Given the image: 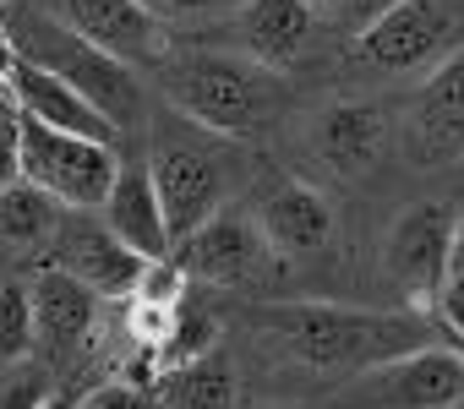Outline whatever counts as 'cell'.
I'll use <instances>...</instances> for the list:
<instances>
[{"label":"cell","mask_w":464,"mask_h":409,"mask_svg":"<svg viewBox=\"0 0 464 409\" xmlns=\"http://www.w3.org/2000/svg\"><path fill=\"white\" fill-rule=\"evenodd\" d=\"M252 328L268 344H279L295 366L355 376L437 344V322L426 311H361L334 300H274L252 311Z\"/></svg>","instance_id":"1"},{"label":"cell","mask_w":464,"mask_h":409,"mask_svg":"<svg viewBox=\"0 0 464 409\" xmlns=\"http://www.w3.org/2000/svg\"><path fill=\"white\" fill-rule=\"evenodd\" d=\"M153 71L169 109L208 137H252L279 109V77L236 50H180Z\"/></svg>","instance_id":"2"},{"label":"cell","mask_w":464,"mask_h":409,"mask_svg":"<svg viewBox=\"0 0 464 409\" xmlns=\"http://www.w3.org/2000/svg\"><path fill=\"white\" fill-rule=\"evenodd\" d=\"M12 44H17V61H28V66L61 77V82H66L72 93H82L115 131H131V126L142 120V109H148L142 77H137L131 66H121L115 55L93 50L88 39H77V33H72L66 23H55L50 12H34V17L12 33Z\"/></svg>","instance_id":"3"},{"label":"cell","mask_w":464,"mask_h":409,"mask_svg":"<svg viewBox=\"0 0 464 409\" xmlns=\"http://www.w3.org/2000/svg\"><path fill=\"white\" fill-rule=\"evenodd\" d=\"M180 120V115H175ZM148 180L159 191V208L169 224V241L180 246L186 235H197L213 214H224V191H229V169L224 153L213 147L208 131H197L191 120H180L175 131L153 137V158H148Z\"/></svg>","instance_id":"4"},{"label":"cell","mask_w":464,"mask_h":409,"mask_svg":"<svg viewBox=\"0 0 464 409\" xmlns=\"http://www.w3.org/2000/svg\"><path fill=\"white\" fill-rule=\"evenodd\" d=\"M17 137H23V180L28 185H39L50 202H61L66 214L104 208V196H110L115 175H121L115 147L50 131V126L23 120V115H17Z\"/></svg>","instance_id":"5"},{"label":"cell","mask_w":464,"mask_h":409,"mask_svg":"<svg viewBox=\"0 0 464 409\" xmlns=\"http://www.w3.org/2000/svg\"><path fill=\"white\" fill-rule=\"evenodd\" d=\"M464 404V349L426 344L388 366L344 382L339 409H459Z\"/></svg>","instance_id":"6"},{"label":"cell","mask_w":464,"mask_h":409,"mask_svg":"<svg viewBox=\"0 0 464 409\" xmlns=\"http://www.w3.org/2000/svg\"><path fill=\"white\" fill-rule=\"evenodd\" d=\"M175 268L213 290H274L285 273L252 214H213L197 235L175 246Z\"/></svg>","instance_id":"7"},{"label":"cell","mask_w":464,"mask_h":409,"mask_svg":"<svg viewBox=\"0 0 464 409\" xmlns=\"http://www.w3.org/2000/svg\"><path fill=\"white\" fill-rule=\"evenodd\" d=\"M448 44H453V12L442 0H399L350 39V55L372 71H420L448 61Z\"/></svg>","instance_id":"8"},{"label":"cell","mask_w":464,"mask_h":409,"mask_svg":"<svg viewBox=\"0 0 464 409\" xmlns=\"http://www.w3.org/2000/svg\"><path fill=\"white\" fill-rule=\"evenodd\" d=\"M44 268H61L66 279H77L99 300H121V295H137L148 262L137 252H126L104 230V219H93V214H61V224L50 235V252H44Z\"/></svg>","instance_id":"9"},{"label":"cell","mask_w":464,"mask_h":409,"mask_svg":"<svg viewBox=\"0 0 464 409\" xmlns=\"http://www.w3.org/2000/svg\"><path fill=\"white\" fill-rule=\"evenodd\" d=\"M448 246H453V214L442 202H415L404 208L382 241V268L388 279L410 295V306H437L448 284Z\"/></svg>","instance_id":"10"},{"label":"cell","mask_w":464,"mask_h":409,"mask_svg":"<svg viewBox=\"0 0 464 409\" xmlns=\"http://www.w3.org/2000/svg\"><path fill=\"white\" fill-rule=\"evenodd\" d=\"M55 23H66L77 39H88L93 50L115 55L121 66H159L169 55L164 44V23L148 17L137 0H55Z\"/></svg>","instance_id":"11"},{"label":"cell","mask_w":464,"mask_h":409,"mask_svg":"<svg viewBox=\"0 0 464 409\" xmlns=\"http://www.w3.org/2000/svg\"><path fill=\"white\" fill-rule=\"evenodd\" d=\"M236 33V55H246L263 71H290L312 39H317V6L312 0H246V6L229 17Z\"/></svg>","instance_id":"12"},{"label":"cell","mask_w":464,"mask_h":409,"mask_svg":"<svg viewBox=\"0 0 464 409\" xmlns=\"http://www.w3.org/2000/svg\"><path fill=\"white\" fill-rule=\"evenodd\" d=\"M252 219H257V230H263V241L274 246L279 262L312 257V252H323V246L334 241V202H328L317 185H306V180H279V185H268Z\"/></svg>","instance_id":"13"},{"label":"cell","mask_w":464,"mask_h":409,"mask_svg":"<svg viewBox=\"0 0 464 409\" xmlns=\"http://www.w3.org/2000/svg\"><path fill=\"white\" fill-rule=\"evenodd\" d=\"M6 104H12L23 120H39V126H50V131L82 137V142H104V147L121 142V131H115L82 93H72L61 77L39 71V66H28V61L12 66V77H6Z\"/></svg>","instance_id":"14"},{"label":"cell","mask_w":464,"mask_h":409,"mask_svg":"<svg viewBox=\"0 0 464 409\" xmlns=\"http://www.w3.org/2000/svg\"><path fill=\"white\" fill-rule=\"evenodd\" d=\"M104 230L137 252L142 262H169L175 257V241H169V224H164V208H159V191L148 180V164H121L104 208H99Z\"/></svg>","instance_id":"15"},{"label":"cell","mask_w":464,"mask_h":409,"mask_svg":"<svg viewBox=\"0 0 464 409\" xmlns=\"http://www.w3.org/2000/svg\"><path fill=\"white\" fill-rule=\"evenodd\" d=\"M28 295H34V349H44L55 360L77 355L99 322V295L82 290L77 279H66L61 268H39Z\"/></svg>","instance_id":"16"},{"label":"cell","mask_w":464,"mask_h":409,"mask_svg":"<svg viewBox=\"0 0 464 409\" xmlns=\"http://www.w3.org/2000/svg\"><path fill=\"white\" fill-rule=\"evenodd\" d=\"M415 147L426 158H453L464 153V50L431 66V77L415 93Z\"/></svg>","instance_id":"17"},{"label":"cell","mask_w":464,"mask_h":409,"mask_svg":"<svg viewBox=\"0 0 464 409\" xmlns=\"http://www.w3.org/2000/svg\"><path fill=\"white\" fill-rule=\"evenodd\" d=\"M382 137H388L382 109H377V104H361V99H344V104L323 109V115H317V131H312L317 153H323L339 175L372 169V158L382 153Z\"/></svg>","instance_id":"18"},{"label":"cell","mask_w":464,"mask_h":409,"mask_svg":"<svg viewBox=\"0 0 464 409\" xmlns=\"http://www.w3.org/2000/svg\"><path fill=\"white\" fill-rule=\"evenodd\" d=\"M61 202H50L39 185L28 180H12L0 185V252L12 257H28V252H50V235L61 224Z\"/></svg>","instance_id":"19"},{"label":"cell","mask_w":464,"mask_h":409,"mask_svg":"<svg viewBox=\"0 0 464 409\" xmlns=\"http://www.w3.org/2000/svg\"><path fill=\"white\" fill-rule=\"evenodd\" d=\"M159 409H236V366L213 349L202 360H186V366L164 371Z\"/></svg>","instance_id":"20"},{"label":"cell","mask_w":464,"mask_h":409,"mask_svg":"<svg viewBox=\"0 0 464 409\" xmlns=\"http://www.w3.org/2000/svg\"><path fill=\"white\" fill-rule=\"evenodd\" d=\"M34 355V295L23 279H0V371Z\"/></svg>","instance_id":"21"},{"label":"cell","mask_w":464,"mask_h":409,"mask_svg":"<svg viewBox=\"0 0 464 409\" xmlns=\"http://www.w3.org/2000/svg\"><path fill=\"white\" fill-rule=\"evenodd\" d=\"M50 393H55L50 376H44L39 366H28V360L0 371V409H39Z\"/></svg>","instance_id":"22"},{"label":"cell","mask_w":464,"mask_h":409,"mask_svg":"<svg viewBox=\"0 0 464 409\" xmlns=\"http://www.w3.org/2000/svg\"><path fill=\"white\" fill-rule=\"evenodd\" d=\"M312 6H317L323 23H334V28H344V33L355 39V33L372 28L388 6H399V0H312Z\"/></svg>","instance_id":"23"},{"label":"cell","mask_w":464,"mask_h":409,"mask_svg":"<svg viewBox=\"0 0 464 409\" xmlns=\"http://www.w3.org/2000/svg\"><path fill=\"white\" fill-rule=\"evenodd\" d=\"M137 6L159 23H191V17H218V12L236 17L246 0H137Z\"/></svg>","instance_id":"24"},{"label":"cell","mask_w":464,"mask_h":409,"mask_svg":"<svg viewBox=\"0 0 464 409\" xmlns=\"http://www.w3.org/2000/svg\"><path fill=\"white\" fill-rule=\"evenodd\" d=\"M77 409H148V393H142V387H131V382H104V387L82 393V398H77Z\"/></svg>","instance_id":"25"},{"label":"cell","mask_w":464,"mask_h":409,"mask_svg":"<svg viewBox=\"0 0 464 409\" xmlns=\"http://www.w3.org/2000/svg\"><path fill=\"white\" fill-rule=\"evenodd\" d=\"M437 328L448 338H459V349H464V279L442 284V295H437Z\"/></svg>","instance_id":"26"},{"label":"cell","mask_w":464,"mask_h":409,"mask_svg":"<svg viewBox=\"0 0 464 409\" xmlns=\"http://www.w3.org/2000/svg\"><path fill=\"white\" fill-rule=\"evenodd\" d=\"M12 66H17V44H12V28L0 23V104H6V77H12Z\"/></svg>","instance_id":"27"},{"label":"cell","mask_w":464,"mask_h":409,"mask_svg":"<svg viewBox=\"0 0 464 409\" xmlns=\"http://www.w3.org/2000/svg\"><path fill=\"white\" fill-rule=\"evenodd\" d=\"M448 279H464V219L453 224V246H448Z\"/></svg>","instance_id":"28"},{"label":"cell","mask_w":464,"mask_h":409,"mask_svg":"<svg viewBox=\"0 0 464 409\" xmlns=\"http://www.w3.org/2000/svg\"><path fill=\"white\" fill-rule=\"evenodd\" d=\"M39 409H77V398H72V393H50Z\"/></svg>","instance_id":"29"},{"label":"cell","mask_w":464,"mask_h":409,"mask_svg":"<svg viewBox=\"0 0 464 409\" xmlns=\"http://www.w3.org/2000/svg\"><path fill=\"white\" fill-rule=\"evenodd\" d=\"M6 6H12V0H0V17H6Z\"/></svg>","instance_id":"30"},{"label":"cell","mask_w":464,"mask_h":409,"mask_svg":"<svg viewBox=\"0 0 464 409\" xmlns=\"http://www.w3.org/2000/svg\"><path fill=\"white\" fill-rule=\"evenodd\" d=\"M459 409H464V404H459Z\"/></svg>","instance_id":"31"}]
</instances>
